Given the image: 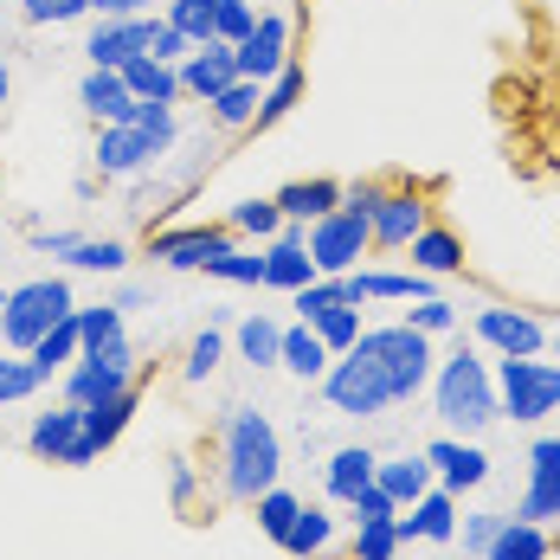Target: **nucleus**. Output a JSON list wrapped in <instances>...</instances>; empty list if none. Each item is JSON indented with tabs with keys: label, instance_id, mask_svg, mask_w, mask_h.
Returning a JSON list of instances; mask_svg holds the SVG:
<instances>
[{
	"label": "nucleus",
	"instance_id": "5",
	"mask_svg": "<svg viewBox=\"0 0 560 560\" xmlns=\"http://www.w3.org/2000/svg\"><path fill=\"white\" fill-rule=\"evenodd\" d=\"M136 387V341L116 336L104 348H84L65 374H58V399L65 406H97V399H116V393Z\"/></svg>",
	"mask_w": 560,
	"mask_h": 560
},
{
	"label": "nucleus",
	"instance_id": "43",
	"mask_svg": "<svg viewBox=\"0 0 560 560\" xmlns=\"http://www.w3.org/2000/svg\"><path fill=\"white\" fill-rule=\"evenodd\" d=\"M497 528H503V509H470V515H457V541H464V560H483V555H490Z\"/></svg>",
	"mask_w": 560,
	"mask_h": 560
},
{
	"label": "nucleus",
	"instance_id": "50",
	"mask_svg": "<svg viewBox=\"0 0 560 560\" xmlns=\"http://www.w3.org/2000/svg\"><path fill=\"white\" fill-rule=\"evenodd\" d=\"M78 238H84V232H46V225H26V245H33L39 258H71Z\"/></svg>",
	"mask_w": 560,
	"mask_h": 560
},
{
	"label": "nucleus",
	"instance_id": "40",
	"mask_svg": "<svg viewBox=\"0 0 560 560\" xmlns=\"http://www.w3.org/2000/svg\"><path fill=\"white\" fill-rule=\"evenodd\" d=\"M65 265L71 271H104V278H116V271H129V245L122 238H78V252Z\"/></svg>",
	"mask_w": 560,
	"mask_h": 560
},
{
	"label": "nucleus",
	"instance_id": "25",
	"mask_svg": "<svg viewBox=\"0 0 560 560\" xmlns=\"http://www.w3.org/2000/svg\"><path fill=\"white\" fill-rule=\"evenodd\" d=\"M278 200V213L283 220H323V213H336L341 207V180H329V174H310V180H290V187H278L271 194Z\"/></svg>",
	"mask_w": 560,
	"mask_h": 560
},
{
	"label": "nucleus",
	"instance_id": "8",
	"mask_svg": "<svg viewBox=\"0 0 560 560\" xmlns=\"http://www.w3.org/2000/svg\"><path fill=\"white\" fill-rule=\"evenodd\" d=\"M303 252H310L316 278H348V271H361V258L374 252V245H368V220H361V213H348V207H336V213L310 220Z\"/></svg>",
	"mask_w": 560,
	"mask_h": 560
},
{
	"label": "nucleus",
	"instance_id": "42",
	"mask_svg": "<svg viewBox=\"0 0 560 560\" xmlns=\"http://www.w3.org/2000/svg\"><path fill=\"white\" fill-rule=\"evenodd\" d=\"M39 387H46V381H39V368H33L26 354L0 348V406H20V399H33Z\"/></svg>",
	"mask_w": 560,
	"mask_h": 560
},
{
	"label": "nucleus",
	"instance_id": "60",
	"mask_svg": "<svg viewBox=\"0 0 560 560\" xmlns=\"http://www.w3.org/2000/svg\"><path fill=\"white\" fill-rule=\"evenodd\" d=\"M0 20H7V0H0Z\"/></svg>",
	"mask_w": 560,
	"mask_h": 560
},
{
	"label": "nucleus",
	"instance_id": "1",
	"mask_svg": "<svg viewBox=\"0 0 560 560\" xmlns=\"http://www.w3.org/2000/svg\"><path fill=\"white\" fill-rule=\"evenodd\" d=\"M432 368H439L432 336H419L406 323H368L361 341L329 361V374L316 387L341 419H387L432 387Z\"/></svg>",
	"mask_w": 560,
	"mask_h": 560
},
{
	"label": "nucleus",
	"instance_id": "58",
	"mask_svg": "<svg viewBox=\"0 0 560 560\" xmlns=\"http://www.w3.org/2000/svg\"><path fill=\"white\" fill-rule=\"evenodd\" d=\"M548 354H555V361H560V329H555V336H548Z\"/></svg>",
	"mask_w": 560,
	"mask_h": 560
},
{
	"label": "nucleus",
	"instance_id": "57",
	"mask_svg": "<svg viewBox=\"0 0 560 560\" xmlns=\"http://www.w3.org/2000/svg\"><path fill=\"white\" fill-rule=\"evenodd\" d=\"M0 348H7V290H0Z\"/></svg>",
	"mask_w": 560,
	"mask_h": 560
},
{
	"label": "nucleus",
	"instance_id": "48",
	"mask_svg": "<svg viewBox=\"0 0 560 560\" xmlns=\"http://www.w3.org/2000/svg\"><path fill=\"white\" fill-rule=\"evenodd\" d=\"M20 13L26 26H65V20H84L91 0H20Z\"/></svg>",
	"mask_w": 560,
	"mask_h": 560
},
{
	"label": "nucleus",
	"instance_id": "34",
	"mask_svg": "<svg viewBox=\"0 0 560 560\" xmlns=\"http://www.w3.org/2000/svg\"><path fill=\"white\" fill-rule=\"evenodd\" d=\"M303 84H310V78H303V65L290 58L278 78L265 84V97H258V122H252V129H271V122H283V116L303 104Z\"/></svg>",
	"mask_w": 560,
	"mask_h": 560
},
{
	"label": "nucleus",
	"instance_id": "23",
	"mask_svg": "<svg viewBox=\"0 0 560 560\" xmlns=\"http://www.w3.org/2000/svg\"><path fill=\"white\" fill-rule=\"evenodd\" d=\"M374 483L406 509V503H419L439 477H432V457H425V451H399V457H381V464H374Z\"/></svg>",
	"mask_w": 560,
	"mask_h": 560
},
{
	"label": "nucleus",
	"instance_id": "55",
	"mask_svg": "<svg viewBox=\"0 0 560 560\" xmlns=\"http://www.w3.org/2000/svg\"><path fill=\"white\" fill-rule=\"evenodd\" d=\"M110 303L122 310V316H129V310H149V303H155V290H149V283H122Z\"/></svg>",
	"mask_w": 560,
	"mask_h": 560
},
{
	"label": "nucleus",
	"instance_id": "38",
	"mask_svg": "<svg viewBox=\"0 0 560 560\" xmlns=\"http://www.w3.org/2000/svg\"><path fill=\"white\" fill-rule=\"evenodd\" d=\"M225 225H232L238 238H265V245H271L283 232V213H278V200H238V207L225 213Z\"/></svg>",
	"mask_w": 560,
	"mask_h": 560
},
{
	"label": "nucleus",
	"instance_id": "46",
	"mask_svg": "<svg viewBox=\"0 0 560 560\" xmlns=\"http://www.w3.org/2000/svg\"><path fill=\"white\" fill-rule=\"evenodd\" d=\"M252 26H258V7H252V0H213V39L238 46Z\"/></svg>",
	"mask_w": 560,
	"mask_h": 560
},
{
	"label": "nucleus",
	"instance_id": "19",
	"mask_svg": "<svg viewBox=\"0 0 560 560\" xmlns=\"http://www.w3.org/2000/svg\"><path fill=\"white\" fill-rule=\"evenodd\" d=\"M374 464H381V451L374 445H341L329 451V464H323V497L336 509H348L368 483H374Z\"/></svg>",
	"mask_w": 560,
	"mask_h": 560
},
{
	"label": "nucleus",
	"instance_id": "4",
	"mask_svg": "<svg viewBox=\"0 0 560 560\" xmlns=\"http://www.w3.org/2000/svg\"><path fill=\"white\" fill-rule=\"evenodd\" d=\"M490 374H497V406H503V419L541 425L548 412H560V361H541V354H497Z\"/></svg>",
	"mask_w": 560,
	"mask_h": 560
},
{
	"label": "nucleus",
	"instance_id": "49",
	"mask_svg": "<svg viewBox=\"0 0 560 560\" xmlns=\"http://www.w3.org/2000/svg\"><path fill=\"white\" fill-rule=\"evenodd\" d=\"M393 515H399V503H393L381 483H368V490L348 503V528H354V522H393Z\"/></svg>",
	"mask_w": 560,
	"mask_h": 560
},
{
	"label": "nucleus",
	"instance_id": "14",
	"mask_svg": "<svg viewBox=\"0 0 560 560\" xmlns=\"http://www.w3.org/2000/svg\"><path fill=\"white\" fill-rule=\"evenodd\" d=\"M425 225H432L425 194H412V187H387L381 207H374V220H368V245H374V252H406L412 232H425Z\"/></svg>",
	"mask_w": 560,
	"mask_h": 560
},
{
	"label": "nucleus",
	"instance_id": "10",
	"mask_svg": "<svg viewBox=\"0 0 560 560\" xmlns=\"http://www.w3.org/2000/svg\"><path fill=\"white\" fill-rule=\"evenodd\" d=\"M26 451H33L39 464H65V470L97 464V451L84 445V406H65V399H58L52 412H39V419L26 425Z\"/></svg>",
	"mask_w": 560,
	"mask_h": 560
},
{
	"label": "nucleus",
	"instance_id": "27",
	"mask_svg": "<svg viewBox=\"0 0 560 560\" xmlns=\"http://www.w3.org/2000/svg\"><path fill=\"white\" fill-rule=\"evenodd\" d=\"M232 348H238V361H245V368H278L283 323H278V316H265V310H252L245 323H232Z\"/></svg>",
	"mask_w": 560,
	"mask_h": 560
},
{
	"label": "nucleus",
	"instance_id": "18",
	"mask_svg": "<svg viewBox=\"0 0 560 560\" xmlns=\"http://www.w3.org/2000/svg\"><path fill=\"white\" fill-rule=\"evenodd\" d=\"M232 78H238V52L225 39H207L180 58V97H194V104H213Z\"/></svg>",
	"mask_w": 560,
	"mask_h": 560
},
{
	"label": "nucleus",
	"instance_id": "30",
	"mask_svg": "<svg viewBox=\"0 0 560 560\" xmlns=\"http://www.w3.org/2000/svg\"><path fill=\"white\" fill-rule=\"evenodd\" d=\"M548 555H555V535L541 522H522V515L503 509V528H497V541H490L483 560H548Z\"/></svg>",
	"mask_w": 560,
	"mask_h": 560
},
{
	"label": "nucleus",
	"instance_id": "20",
	"mask_svg": "<svg viewBox=\"0 0 560 560\" xmlns=\"http://www.w3.org/2000/svg\"><path fill=\"white\" fill-rule=\"evenodd\" d=\"M78 110L91 116V122H129V116H136V97H129L122 71H104V65H91V71L78 78Z\"/></svg>",
	"mask_w": 560,
	"mask_h": 560
},
{
	"label": "nucleus",
	"instance_id": "59",
	"mask_svg": "<svg viewBox=\"0 0 560 560\" xmlns=\"http://www.w3.org/2000/svg\"><path fill=\"white\" fill-rule=\"evenodd\" d=\"M0 200H7V168H0Z\"/></svg>",
	"mask_w": 560,
	"mask_h": 560
},
{
	"label": "nucleus",
	"instance_id": "32",
	"mask_svg": "<svg viewBox=\"0 0 560 560\" xmlns=\"http://www.w3.org/2000/svg\"><path fill=\"white\" fill-rule=\"evenodd\" d=\"M316 278V265H310V252L303 245H290V238H271L265 245V290H303V283Z\"/></svg>",
	"mask_w": 560,
	"mask_h": 560
},
{
	"label": "nucleus",
	"instance_id": "21",
	"mask_svg": "<svg viewBox=\"0 0 560 560\" xmlns=\"http://www.w3.org/2000/svg\"><path fill=\"white\" fill-rule=\"evenodd\" d=\"M336 541H341L336 509L329 503H303L296 509V522H290V535H283V555L290 560H323V555H336Z\"/></svg>",
	"mask_w": 560,
	"mask_h": 560
},
{
	"label": "nucleus",
	"instance_id": "12",
	"mask_svg": "<svg viewBox=\"0 0 560 560\" xmlns=\"http://www.w3.org/2000/svg\"><path fill=\"white\" fill-rule=\"evenodd\" d=\"M155 20L162 13H129V20H91V33H84V46L78 52L91 58V65H104V71H122L129 58L149 52V33H155Z\"/></svg>",
	"mask_w": 560,
	"mask_h": 560
},
{
	"label": "nucleus",
	"instance_id": "44",
	"mask_svg": "<svg viewBox=\"0 0 560 560\" xmlns=\"http://www.w3.org/2000/svg\"><path fill=\"white\" fill-rule=\"evenodd\" d=\"M71 316H78V336H84V348H104V341L129 336V329H122V310H116V303H91V310L78 303Z\"/></svg>",
	"mask_w": 560,
	"mask_h": 560
},
{
	"label": "nucleus",
	"instance_id": "3",
	"mask_svg": "<svg viewBox=\"0 0 560 560\" xmlns=\"http://www.w3.org/2000/svg\"><path fill=\"white\" fill-rule=\"evenodd\" d=\"M432 412L451 425V439H483L497 419H503V406H497V374H490V361L477 354V348H457L445 354L439 368H432Z\"/></svg>",
	"mask_w": 560,
	"mask_h": 560
},
{
	"label": "nucleus",
	"instance_id": "17",
	"mask_svg": "<svg viewBox=\"0 0 560 560\" xmlns=\"http://www.w3.org/2000/svg\"><path fill=\"white\" fill-rule=\"evenodd\" d=\"M232 52H238V78L271 84L283 65H290V20H283V13H258V26H252Z\"/></svg>",
	"mask_w": 560,
	"mask_h": 560
},
{
	"label": "nucleus",
	"instance_id": "47",
	"mask_svg": "<svg viewBox=\"0 0 560 560\" xmlns=\"http://www.w3.org/2000/svg\"><path fill=\"white\" fill-rule=\"evenodd\" d=\"M393 555H399L393 522H354V560H393Z\"/></svg>",
	"mask_w": 560,
	"mask_h": 560
},
{
	"label": "nucleus",
	"instance_id": "2",
	"mask_svg": "<svg viewBox=\"0 0 560 560\" xmlns=\"http://www.w3.org/2000/svg\"><path fill=\"white\" fill-rule=\"evenodd\" d=\"M283 477V439L265 406H225L220 419V490L225 503H258Z\"/></svg>",
	"mask_w": 560,
	"mask_h": 560
},
{
	"label": "nucleus",
	"instance_id": "33",
	"mask_svg": "<svg viewBox=\"0 0 560 560\" xmlns=\"http://www.w3.org/2000/svg\"><path fill=\"white\" fill-rule=\"evenodd\" d=\"M258 97H265V84H252V78H232L220 97L207 104L213 129H252V122H258Z\"/></svg>",
	"mask_w": 560,
	"mask_h": 560
},
{
	"label": "nucleus",
	"instance_id": "39",
	"mask_svg": "<svg viewBox=\"0 0 560 560\" xmlns=\"http://www.w3.org/2000/svg\"><path fill=\"white\" fill-rule=\"evenodd\" d=\"M207 278H213V283H238V290H265V252L232 245L225 258H213V265H207Z\"/></svg>",
	"mask_w": 560,
	"mask_h": 560
},
{
	"label": "nucleus",
	"instance_id": "37",
	"mask_svg": "<svg viewBox=\"0 0 560 560\" xmlns=\"http://www.w3.org/2000/svg\"><path fill=\"white\" fill-rule=\"evenodd\" d=\"M310 329L323 336V348H329V354H348V348L361 341V329H368V323H361V303H336V310H323Z\"/></svg>",
	"mask_w": 560,
	"mask_h": 560
},
{
	"label": "nucleus",
	"instance_id": "15",
	"mask_svg": "<svg viewBox=\"0 0 560 560\" xmlns=\"http://www.w3.org/2000/svg\"><path fill=\"white\" fill-rule=\"evenodd\" d=\"M393 535H399V548H412V541L451 548V541H457V497H451L445 483H432L419 503H406L393 515Z\"/></svg>",
	"mask_w": 560,
	"mask_h": 560
},
{
	"label": "nucleus",
	"instance_id": "22",
	"mask_svg": "<svg viewBox=\"0 0 560 560\" xmlns=\"http://www.w3.org/2000/svg\"><path fill=\"white\" fill-rule=\"evenodd\" d=\"M348 278H354L361 303H425V296H439V278H425V271H348Z\"/></svg>",
	"mask_w": 560,
	"mask_h": 560
},
{
	"label": "nucleus",
	"instance_id": "11",
	"mask_svg": "<svg viewBox=\"0 0 560 560\" xmlns=\"http://www.w3.org/2000/svg\"><path fill=\"white\" fill-rule=\"evenodd\" d=\"M509 515H522V522H560V439L555 432H541V439H528V483H522V497Z\"/></svg>",
	"mask_w": 560,
	"mask_h": 560
},
{
	"label": "nucleus",
	"instance_id": "54",
	"mask_svg": "<svg viewBox=\"0 0 560 560\" xmlns=\"http://www.w3.org/2000/svg\"><path fill=\"white\" fill-rule=\"evenodd\" d=\"M168 0H91V20H129V13H162Z\"/></svg>",
	"mask_w": 560,
	"mask_h": 560
},
{
	"label": "nucleus",
	"instance_id": "51",
	"mask_svg": "<svg viewBox=\"0 0 560 560\" xmlns=\"http://www.w3.org/2000/svg\"><path fill=\"white\" fill-rule=\"evenodd\" d=\"M187 52H194V46H187V39L174 33L168 20H155V33H149V58H162V65H180Z\"/></svg>",
	"mask_w": 560,
	"mask_h": 560
},
{
	"label": "nucleus",
	"instance_id": "56",
	"mask_svg": "<svg viewBox=\"0 0 560 560\" xmlns=\"http://www.w3.org/2000/svg\"><path fill=\"white\" fill-rule=\"evenodd\" d=\"M7 97H13V65L0 58V110H7Z\"/></svg>",
	"mask_w": 560,
	"mask_h": 560
},
{
	"label": "nucleus",
	"instance_id": "31",
	"mask_svg": "<svg viewBox=\"0 0 560 560\" xmlns=\"http://www.w3.org/2000/svg\"><path fill=\"white\" fill-rule=\"evenodd\" d=\"M129 419H136V387L116 393V399H97V406H84V445L104 457V451H110L116 439L129 432Z\"/></svg>",
	"mask_w": 560,
	"mask_h": 560
},
{
	"label": "nucleus",
	"instance_id": "36",
	"mask_svg": "<svg viewBox=\"0 0 560 560\" xmlns=\"http://www.w3.org/2000/svg\"><path fill=\"white\" fill-rule=\"evenodd\" d=\"M258 535H265V541H278L283 548V535H290V522H296V509H303V497H296V490H283V483H271V490H265V497H258Z\"/></svg>",
	"mask_w": 560,
	"mask_h": 560
},
{
	"label": "nucleus",
	"instance_id": "24",
	"mask_svg": "<svg viewBox=\"0 0 560 560\" xmlns=\"http://www.w3.org/2000/svg\"><path fill=\"white\" fill-rule=\"evenodd\" d=\"M406 258H412V271H425V278H457V271H464V238H457L451 225H425V232H412Z\"/></svg>",
	"mask_w": 560,
	"mask_h": 560
},
{
	"label": "nucleus",
	"instance_id": "41",
	"mask_svg": "<svg viewBox=\"0 0 560 560\" xmlns=\"http://www.w3.org/2000/svg\"><path fill=\"white\" fill-rule=\"evenodd\" d=\"M162 20H168L187 46H207V39H213V0H168Z\"/></svg>",
	"mask_w": 560,
	"mask_h": 560
},
{
	"label": "nucleus",
	"instance_id": "16",
	"mask_svg": "<svg viewBox=\"0 0 560 560\" xmlns=\"http://www.w3.org/2000/svg\"><path fill=\"white\" fill-rule=\"evenodd\" d=\"M425 457H432V477L445 483L451 497H464V490H483L490 477H497V464H490V451L477 445V439H432L425 445Z\"/></svg>",
	"mask_w": 560,
	"mask_h": 560
},
{
	"label": "nucleus",
	"instance_id": "13",
	"mask_svg": "<svg viewBox=\"0 0 560 560\" xmlns=\"http://www.w3.org/2000/svg\"><path fill=\"white\" fill-rule=\"evenodd\" d=\"M477 341L497 354H548V323L535 310H509V303H483L477 310Z\"/></svg>",
	"mask_w": 560,
	"mask_h": 560
},
{
	"label": "nucleus",
	"instance_id": "7",
	"mask_svg": "<svg viewBox=\"0 0 560 560\" xmlns=\"http://www.w3.org/2000/svg\"><path fill=\"white\" fill-rule=\"evenodd\" d=\"M162 155H174V136H155L142 122H97V142H91V162L104 180H136L149 174Z\"/></svg>",
	"mask_w": 560,
	"mask_h": 560
},
{
	"label": "nucleus",
	"instance_id": "45",
	"mask_svg": "<svg viewBox=\"0 0 560 560\" xmlns=\"http://www.w3.org/2000/svg\"><path fill=\"white\" fill-rule=\"evenodd\" d=\"M399 323H406V329H419V336H451V329H457V303H445V296H425V303H412Z\"/></svg>",
	"mask_w": 560,
	"mask_h": 560
},
{
	"label": "nucleus",
	"instance_id": "53",
	"mask_svg": "<svg viewBox=\"0 0 560 560\" xmlns=\"http://www.w3.org/2000/svg\"><path fill=\"white\" fill-rule=\"evenodd\" d=\"M194 490H200L194 464H187V457H168V497H174V509H187V503H194Z\"/></svg>",
	"mask_w": 560,
	"mask_h": 560
},
{
	"label": "nucleus",
	"instance_id": "35",
	"mask_svg": "<svg viewBox=\"0 0 560 560\" xmlns=\"http://www.w3.org/2000/svg\"><path fill=\"white\" fill-rule=\"evenodd\" d=\"M220 361H225V329H213V323H207L200 336L187 341V361H180V381H187V387H207V381L220 374Z\"/></svg>",
	"mask_w": 560,
	"mask_h": 560
},
{
	"label": "nucleus",
	"instance_id": "29",
	"mask_svg": "<svg viewBox=\"0 0 560 560\" xmlns=\"http://www.w3.org/2000/svg\"><path fill=\"white\" fill-rule=\"evenodd\" d=\"M78 354H84V336H78V316H65V323H52L46 336H39L33 348H26V361L39 368V381H46V387H52L58 374H65V368L78 361Z\"/></svg>",
	"mask_w": 560,
	"mask_h": 560
},
{
	"label": "nucleus",
	"instance_id": "28",
	"mask_svg": "<svg viewBox=\"0 0 560 560\" xmlns=\"http://www.w3.org/2000/svg\"><path fill=\"white\" fill-rule=\"evenodd\" d=\"M122 84H129V97H142V104H180V65H162V58H129L122 65Z\"/></svg>",
	"mask_w": 560,
	"mask_h": 560
},
{
	"label": "nucleus",
	"instance_id": "6",
	"mask_svg": "<svg viewBox=\"0 0 560 560\" xmlns=\"http://www.w3.org/2000/svg\"><path fill=\"white\" fill-rule=\"evenodd\" d=\"M78 310V296H71V278H26V283H13L7 290V348L13 354H26L33 341L46 336L52 323H65Z\"/></svg>",
	"mask_w": 560,
	"mask_h": 560
},
{
	"label": "nucleus",
	"instance_id": "9",
	"mask_svg": "<svg viewBox=\"0 0 560 560\" xmlns=\"http://www.w3.org/2000/svg\"><path fill=\"white\" fill-rule=\"evenodd\" d=\"M232 245H238L232 225H168V232H149V258L162 271H207Z\"/></svg>",
	"mask_w": 560,
	"mask_h": 560
},
{
	"label": "nucleus",
	"instance_id": "26",
	"mask_svg": "<svg viewBox=\"0 0 560 560\" xmlns=\"http://www.w3.org/2000/svg\"><path fill=\"white\" fill-rule=\"evenodd\" d=\"M329 361H336V354L323 348V336H316L310 323H283V354H278L283 374H296V381H310V387H316V381L329 374Z\"/></svg>",
	"mask_w": 560,
	"mask_h": 560
},
{
	"label": "nucleus",
	"instance_id": "52",
	"mask_svg": "<svg viewBox=\"0 0 560 560\" xmlns=\"http://www.w3.org/2000/svg\"><path fill=\"white\" fill-rule=\"evenodd\" d=\"M381 194H387V180H354V187H341V207H348V213H361V220H374Z\"/></svg>",
	"mask_w": 560,
	"mask_h": 560
}]
</instances>
